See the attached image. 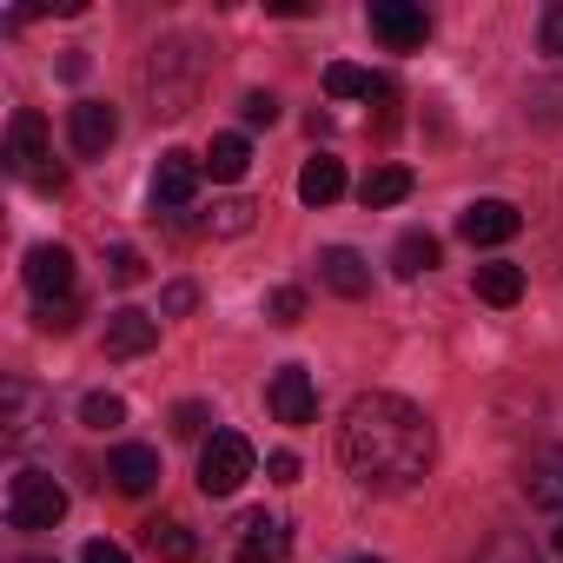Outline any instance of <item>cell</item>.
<instances>
[{"label": "cell", "mask_w": 563, "mask_h": 563, "mask_svg": "<svg viewBox=\"0 0 563 563\" xmlns=\"http://www.w3.org/2000/svg\"><path fill=\"white\" fill-rule=\"evenodd\" d=\"M319 278H325L339 299H365V292H372V265H365L352 245H325V252H319Z\"/></svg>", "instance_id": "obj_16"}, {"label": "cell", "mask_w": 563, "mask_h": 563, "mask_svg": "<svg viewBox=\"0 0 563 563\" xmlns=\"http://www.w3.org/2000/svg\"><path fill=\"white\" fill-rule=\"evenodd\" d=\"M265 477H272V484H299V457H292V451H272V457H265Z\"/></svg>", "instance_id": "obj_35"}, {"label": "cell", "mask_w": 563, "mask_h": 563, "mask_svg": "<svg viewBox=\"0 0 563 563\" xmlns=\"http://www.w3.org/2000/svg\"><path fill=\"white\" fill-rule=\"evenodd\" d=\"M146 550L166 556V563H192V556H199V543H192V530H186L179 517H153V523H146Z\"/></svg>", "instance_id": "obj_21"}, {"label": "cell", "mask_w": 563, "mask_h": 563, "mask_svg": "<svg viewBox=\"0 0 563 563\" xmlns=\"http://www.w3.org/2000/svg\"><path fill=\"white\" fill-rule=\"evenodd\" d=\"M339 192H345V166H339V159H325V153H319V159H306V173H299V199H306V206H332Z\"/></svg>", "instance_id": "obj_20"}, {"label": "cell", "mask_w": 563, "mask_h": 563, "mask_svg": "<svg viewBox=\"0 0 563 563\" xmlns=\"http://www.w3.org/2000/svg\"><path fill=\"white\" fill-rule=\"evenodd\" d=\"M245 166H252V146H245L239 133H219L212 153H206V173H212V179H245Z\"/></svg>", "instance_id": "obj_24"}, {"label": "cell", "mask_w": 563, "mask_h": 563, "mask_svg": "<svg viewBox=\"0 0 563 563\" xmlns=\"http://www.w3.org/2000/svg\"><path fill=\"white\" fill-rule=\"evenodd\" d=\"M80 563H126V550H120V543H107V537H93V543L80 550Z\"/></svg>", "instance_id": "obj_36"}, {"label": "cell", "mask_w": 563, "mask_h": 563, "mask_svg": "<svg viewBox=\"0 0 563 563\" xmlns=\"http://www.w3.org/2000/svg\"><path fill=\"white\" fill-rule=\"evenodd\" d=\"M34 418H41V391L27 378H8V385H0V444L21 451L34 438Z\"/></svg>", "instance_id": "obj_11"}, {"label": "cell", "mask_w": 563, "mask_h": 563, "mask_svg": "<svg viewBox=\"0 0 563 563\" xmlns=\"http://www.w3.org/2000/svg\"><path fill=\"white\" fill-rule=\"evenodd\" d=\"M372 34H378L385 47L411 54V47H424L431 21H424V8H411V0H372Z\"/></svg>", "instance_id": "obj_8"}, {"label": "cell", "mask_w": 563, "mask_h": 563, "mask_svg": "<svg viewBox=\"0 0 563 563\" xmlns=\"http://www.w3.org/2000/svg\"><path fill=\"white\" fill-rule=\"evenodd\" d=\"M153 345H159V319H153V312L120 306V312L107 319V358H146Z\"/></svg>", "instance_id": "obj_13"}, {"label": "cell", "mask_w": 563, "mask_h": 563, "mask_svg": "<svg viewBox=\"0 0 563 563\" xmlns=\"http://www.w3.org/2000/svg\"><path fill=\"white\" fill-rule=\"evenodd\" d=\"M27 563H41V556H27Z\"/></svg>", "instance_id": "obj_39"}, {"label": "cell", "mask_w": 563, "mask_h": 563, "mask_svg": "<svg viewBox=\"0 0 563 563\" xmlns=\"http://www.w3.org/2000/svg\"><path fill=\"white\" fill-rule=\"evenodd\" d=\"M358 199L378 212V206H398V199H411V166H372L365 173V186H358Z\"/></svg>", "instance_id": "obj_22"}, {"label": "cell", "mask_w": 563, "mask_h": 563, "mask_svg": "<svg viewBox=\"0 0 563 563\" xmlns=\"http://www.w3.org/2000/svg\"><path fill=\"white\" fill-rule=\"evenodd\" d=\"M67 517V490L47 471H14L8 477V523L14 530H54Z\"/></svg>", "instance_id": "obj_4"}, {"label": "cell", "mask_w": 563, "mask_h": 563, "mask_svg": "<svg viewBox=\"0 0 563 563\" xmlns=\"http://www.w3.org/2000/svg\"><path fill=\"white\" fill-rule=\"evenodd\" d=\"M239 113H245V126H272V120H278V100H272V93H245Z\"/></svg>", "instance_id": "obj_31"}, {"label": "cell", "mask_w": 563, "mask_h": 563, "mask_svg": "<svg viewBox=\"0 0 563 563\" xmlns=\"http://www.w3.org/2000/svg\"><path fill=\"white\" fill-rule=\"evenodd\" d=\"M8 173L27 179L34 192H60V186H67V166L47 153V120H41L34 107H21L14 126H8Z\"/></svg>", "instance_id": "obj_2"}, {"label": "cell", "mask_w": 563, "mask_h": 563, "mask_svg": "<svg viewBox=\"0 0 563 563\" xmlns=\"http://www.w3.org/2000/svg\"><path fill=\"white\" fill-rule=\"evenodd\" d=\"M80 424H93V431H113V424H126V405H120L113 391H93V398L80 405Z\"/></svg>", "instance_id": "obj_26"}, {"label": "cell", "mask_w": 563, "mask_h": 563, "mask_svg": "<svg viewBox=\"0 0 563 563\" xmlns=\"http://www.w3.org/2000/svg\"><path fill=\"white\" fill-rule=\"evenodd\" d=\"M107 278H113V286H140V278H146V258H140L133 245H113V252H107Z\"/></svg>", "instance_id": "obj_29"}, {"label": "cell", "mask_w": 563, "mask_h": 563, "mask_svg": "<svg viewBox=\"0 0 563 563\" xmlns=\"http://www.w3.org/2000/svg\"><path fill=\"white\" fill-rule=\"evenodd\" d=\"M206 424H212L206 405H179V411H173V431H179V438H206Z\"/></svg>", "instance_id": "obj_32"}, {"label": "cell", "mask_w": 563, "mask_h": 563, "mask_svg": "<svg viewBox=\"0 0 563 563\" xmlns=\"http://www.w3.org/2000/svg\"><path fill=\"white\" fill-rule=\"evenodd\" d=\"M252 464H258V457H252V444H245L239 431H212L206 451H199V490H206V497H232V490L252 477Z\"/></svg>", "instance_id": "obj_5"}, {"label": "cell", "mask_w": 563, "mask_h": 563, "mask_svg": "<svg viewBox=\"0 0 563 563\" xmlns=\"http://www.w3.org/2000/svg\"><path fill=\"white\" fill-rule=\"evenodd\" d=\"M523 497H530L537 510H556V517H563V444H550V451H537V457L523 464Z\"/></svg>", "instance_id": "obj_17"}, {"label": "cell", "mask_w": 563, "mask_h": 563, "mask_svg": "<svg viewBox=\"0 0 563 563\" xmlns=\"http://www.w3.org/2000/svg\"><path fill=\"white\" fill-rule=\"evenodd\" d=\"M199 173H206V159H192V153H159V166H153V206H186L192 192H199Z\"/></svg>", "instance_id": "obj_14"}, {"label": "cell", "mask_w": 563, "mask_h": 563, "mask_svg": "<svg viewBox=\"0 0 563 563\" xmlns=\"http://www.w3.org/2000/svg\"><path fill=\"white\" fill-rule=\"evenodd\" d=\"M265 405L278 424H312L319 418V391H312V372L306 365H278L272 385H265Z\"/></svg>", "instance_id": "obj_7"}, {"label": "cell", "mask_w": 563, "mask_h": 563, "mask_svg": "<svg viewBox=\"0 0 563 563\" xmlns=\"http://www.w3.org/2000/svg\"><path fill=\"white\" fill-rule=\"evenodd\" d=\"M67 140H74V153H107L113 140H120V113L107 107V100H74V113H67Z\"/></svg>", "instance_id": "obj_9"}, {"label": "cell", "mask_w": 563, "mask_h": 563, "mask_svg": "<svg viewBox=\"0 0 563 563\" xmlns=\"http://www.w3.org/2000/svg\"><path fill=\"white\" fill-rule=\"evenodd\" d=\"M352 563H378V556H352Z\"/></svg>", "instance_id": "obj_38"}, {"label": "cell", "mask_w": 563, "mask_h": 563, "mask_svg": "<svg viewBox=\"0 0 563 563\" xmlns=\"http://www.w3.org/2000/svg\"><path fill=\"white\" fill-rule=\"evenodd\" d=\"M537 34H543V54L563 60V0H550V8H543V27Z\"/></svg>", "instance_id": "obj_30"}, {"label": "cell", "mask_w": 563, "mask_h": 563, "mask_svg": "<svg viewBox=\"0 0 563 563\" xmlns=\"http://www.w3.org/2000/svg\"><path fill=\"white\" fill-rule=\"evenodd\" d=\"M339 451H345V471L365 490H411L431 471V457H438V431H431V418L411 398H398V391H358L345 405Z\"/></svg>", "instance_id": "obj_1"}, {"label": "cell", "mask_w": 563, "mask_h": 563, "mask_svg": "<svg viewBox=\"0 0 563 563\" xmlns=\"http://www.w3.org/2000/svg\"><path fill=\"white\" fill-rule=\"evenodd\" d=\"M286 550H292V537L272 510H245L232 523V563H286Z\"/></svg>", "instance_id": "obj_6"}, {"label": "cell", "mask_w": 563, "mask_h": 563, "mask_svg": "<svg viewBox=\"0 0 563 563\" xmlns=\"http://www.w3.org/2000/svg\"><path fill=\"white\" fill-rule=\"evenodd\" d=\"M252 212H258L252 199H225V206H212V212H206V232H219V239H239V232L252 225Z\"/></svg>", "instance_id": "obj_25"}, {"label": "cell", "mask_w": 563, "mask_h": 563, "mask_svg": "<svg viewBox=\"0 0 563 563\" xmlns=\"http://www.w3.org/2000/svg\"><path fill=\"white\" fill-rule=\"evenodd\" d=\"M477 563H537V556H530V543H517V537H497V543H490Z\"/></svg>", "instance_id": "obj_33"}, {"label": "cell", "mask_w": 563, "mask_h": 563, "mask_svg": "<svg viewBox=\"0 0 563 563\" xmlns=\"http://www.w3.org/2000/svg\"><path fill=\"white\" fill-rule=\"evenodd\" d=\"M146 87H153V113H186L199 93V47L192 41H166L146 60Z\"/></svg>", "instance_id": "obj_3"}, {"label": "cell", "mask_w": 563, "mask_h": 563, "mask_svg": "<svg viewBox=\"0 0 563 563\" xmlns=\"http://www.w3.org/2000/svg\"><path fill=\"white\" fill-rule=\"evenodd\" d=\"M325 93H332V100H391V87L372 80V74L352 67V60H332V67H325Z\"/></svg>", "instance_id": "obj_18"}, {"label": "cell", "mask_w": 563, "mask_h": 563, "mask_svg": "<svg viewBox=\"0 0 563 563\" xmlns=\"http://www.w3.org/2000/svg\"><path fill=\"white\" fill-rule=\"evenodd\" d=\"M265 319H272V325H299V319H306V292H299V286H278V292L265 299Z\"/></svg>", "instance_id": "obj_27"}, {"label": "cell", "mask_w": 563, "mask_h": 563, "mask_svg": "<svg viewBox=\"0 0 563 563\" xmlns=\"http://www.w3.org/2000/svg\"><path fill=\"white\" fill-rule=\"evenodd\" d=\"M34 325H41V332H74V325H80V299H47V306H34Z\"/></svg>", "instance_id": "obj_28"}, {"label": "cell", "mask_w": 563, "mask_h": 563, "mask_svg": "<svg viewBox=\"0 0 563 563\" xmlns=\"http://www.w3.org/2000/svg\"><path fill=\"white\" fill-rule=\"evenodd\" d=\"M438 265V239L431 232H405L398 245H391V272L398 278H418V272H431Z\"/></svg>", "instance_id": "obj_23"}, {"label": "cell", "mask_w": 563, "mask_h": 563, "mask_svg": "<svg viewBox=\"0 0 563 563\" xmlns=\"http://www.w3.org/2000/svg\"><path fill=\"white\" fill-rule=\"evenodd\" d=\"M457 232H464L471 245H504V239H517V232H523V212H517L510 199H477V206H464Z\"/></svg>", "instance_id": "obj_10"}, {"label": "cell", "mask_w": 563, "mask_h": 563, "mask_svg": "<svg viewBox=\"0 0 563 563\" xmlns=\"http://www.w3.org/2000/svg\"><path fill=\"white\" fill-rule=\"evenodd\" d=\"M107 477H113V490L146 497V490L159 484V451H153V444H120V451L107 457Z\"/></svg>", "instance_id": "obj_15"}, {"label": "cell", "mask_w": 563, "mask_h": 563, "mask_svg": "<svg viewBox=\"0 0 563 563\" xmlns=\"http://www.w3.org/2000/svg\"><path fill=\"white\" fill-rule=\"evenodd\" d=\"M192 306H199V286H186V278H179V286H166V299H159L166 319H179V312H192Z\"/></svg>", "instance_id": "obj_34"}, {"label": "cell", "mask_w": 563, "mask_h": 563, "mask_svg": "<svg viewBox=\"0 0 563 563\" xmlns=\"http://www.w3.org/2000/svg\"><path fill=\"white\" fill-rule=\"evenodd\" d=\"M477 299H484V306H517V299H523V265H510V258L477 265Z\"/></svg>", "instance_id": "obj_19"}, {"label": "cell", "mask_w": 563, "mask_h": 563, "mask_svg": "<svg viewBox=\"0 0 563 563\" xmlns=\"http://www.w3.org/2000/svg\"><path fill=\"white\" fill-rule=\"evenodd\" d=\"M27 286H34L41 306L47 299H74V252L67 245H34L27 252Z\"/></svg>", "instance_id": "obj_12"}, {"label": "cell", "mask_w": 563, "mask_h": 563, "mask_svg": "<svg viewBox=\"0 0 563 563\" xmlns=\"http://www.w3.org/2000/svg\"><path fill=\"white\" fill-rule=\"evenodd\" d=\"M556 556H563V523H556Z\"/></svg>", "instance_id": "obj_37"}]
</instances>
